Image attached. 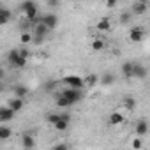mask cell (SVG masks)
<instances>
[{"label":"cell","mask_w":150,"mask_h":150,"mask_svg":"<svg viewBox=\"0 0 150 150\" xmlns=\"http://www.w3.org/2000/svg\"><path fill=\"white\" fill-rule=\"evenodd\" d=\"M20 7H21L25 18L28 20V23H34V21L39 23L41 18H37V16H39V9H37V4H35V2H32V0H27V2H23Z\"/></svg>","instance_id":"obj_1"},{"label":"cell","mask_w":150,"mask_h":150,"mask_svg":"<svg viewBox=\"0 0 150 150\" xmlns=\"http://www.w3.org/2000/svg\"><path fill=\"white\" fill-rule=\"evenodd\" d=\"M62 96L69 101V104L72 106V104H76V103H80L81 99H83V92L81 90H76V88H65V90H62Z\"/></svg>","instance_id":"obj_2"},{"label":"cell","mask_w":150,"mask_h":150,"mask_svg":"<svg viewBox=\"0 0 150 150\" xmlns=\"http://www.w3.org/2000/svg\"><path fill=\"white\" fill-rule=\"evenodd\" d=\"M9 62H11L13 67H18V69H21V67L27 65V58H23L20 55V50H11L9 51Z\"/></svg>","instance_id":"obj_3"},{"label":"cell","mask_w":150,"mask_h":150,"mask_svg":"<svg viewBox=\"0 0 150 150\" xmlns=\"http://www.w3.org/2000/svg\"><path fill=\"white\" fill-rule=\"evenodd\" d=\"M48 32H50V28H48L46 25H42L41 21L35 23V27H34V41H35L37 44H41V42L44 41V37L48 35Z\"/></svg>","instance_id":"obj_4"},{"label":"cell","mask_w":150,"mask_h":150,"mask_svg":"<svg viewBox=\"0 0 150 150\" xmlns=\"http://www.w3.org/2000/svg\"><path fill=\"white\" fill-rule=\"evenodd\" d=\"M62 81L65 85H69V88H76V90H81L85 87V80L80 78V76H65Z\"/></svg>","instance_id":"obj_5"},{"label":"cell","mask_w":150,"mask_h":150,"mask_svg":"<svg viewBox=\"0 0 150 150\" xmlns=\"http://www.w3.org/2000/svg\"><path fill=\"white\" fill-rule=\"evenodd\" d=\"M39 21H41L42 25H46L50 30L57 28V25H58V18H57V14H44V16H41Z\"/></svg>","instance_id":"obj_6"},{"label":"cell","mask_w":150,"mask_h":150,"mask_svg":"<svg viewBox=\"0 0 150 150\" xmlns=\"http://www.w3.org/2000/svg\"><path fill=\"white\" fill-rule=\"evenodd\" d=\"M143 37H145V32H143L141 27H132L129 30V41L131 42H141Z\"/></svg>","instance_id":"obj_7"},{"label":"cell","mask_w":150,"mask_h":150,"mask_svg":"<svg viewBox=\"0 0 150 150\" xmlns=\"http://www.w3.org/2000/svg\"><path fill=\"white\" fill-rule=\"evenodd\" d=\"M14 115H16V113H14V111H13L9 106L0 108V122H4V124H6V122L13 120V118H14Z\"/></svg>","instance_id":"obj_8"},{"label":"cell","mask_w":150,"mask_h":150,"mask_svg":"<svg viewBox=\"0 0 150 150\" xmlns=\"http://www.w3.org/2000/svg\"><path fill=\"white\" fill-rule=\"evenodd\" d=\"M134 131H136L138 138H143V136L148 132V122H146V120H138L136 125H134Z\"/></svg>","instance_id":"obj_9"},{"label":"cell","mask_w":150,"mask_h":150,"mask_svg":"<svg viewBox=\"0 0 150 150\" xmlns=\"http://www.w3.org/2000/svg\"><path fill=\"white\" fill-rule=\"evenodd\" d=\"M69 122H71V117H69L67 113H62V120H60V122H57L53 127H55L57 131L64 132V131H67V127H69Z\"/></svg>","instance_id":"obj_10"},{"label":"cell","mask_w":150,"mask_h":150,"mask_svg":"<svg viewBox=\"0 0 150 150\" xmlns=\"http://www.w3.org/2000/svg\"><path fill=\"white\" fill-rule=\"evenodd\" d=\"M146 9H148V4H146V2H141V0H139V2H134L132 7H131L132 14H145Z\"/></svg>","instance_id":"obj_11"},{"label":"cell","mask_w":150,"mask_h":150,"mask_svg":"<svg viewBox=\"0 0 150 150\" xmlns=\"http://www.w3.org/2000/svg\"><path fill=\"white\" fill-rule=\"evenodd\" d=\"M21 145H23L25 150H34V146H35V139H34V136H32V134H23V138H21Z\"/></svg>","instance_id":"obj_12"},{"label":"cell","mask_w":150,"mask_h":150,"mask_svg":"<svg viewBox=\"0 0 150 150\" xmlns=\"http://www.w3.org/2000/svg\"><path fill=\"white\" fill-rule=\"evenodd\" d=\"M13 92H14V97H18V99H25L28 96V88L25 85H14Z\"/></svg>","instance_id":"obj_13"},{"label":"cell","mask_w":150,"mask_h":150,"mask_svg":"<svg viewBox=\"0 0 150 150\" xmlns=\"http://www.w3.org/2000/svg\"><path fill=\"white\" fill-rule=\"evenodd\" d=\"M122 74H124L125 78H134V64L124 62L122 64Z\"/></svg>","instance_id":"obj_14"},{"label":"cell","mask_w":150,"mask_h":150,"mask_svg":"<svg viewBox=\"0 0 150 150\" xmlns=\"http://www.w3.org/2000/svg\"><path fill=\"white\" fill-rule=\"evenodd\" d=\"M146 67L145 65H139V64H134V78H139V80H145L146 78Z\"/></svg>","instance_id":"obj_15"},{"label":"cell","mask_w":150,"mask_h":150,"mask_svg":"<svg viewBox=\"0 0 150 150\" xmlns=\"http://www.w3.org/2000/svg\"><path fill=\"white\" fill-rule=\"evenodd\" d=\"M97 30H101V32H110V30H111V21H110V18H101V20L97 21Z\"/></svg>","instance_id":"obj_16"},{"label":"cell","mask_w":150,"mask_h":150,"mask_svg":"<svg viewBox=\"0 0 150 150\" xmlns=\"http://www.w3.org/2000/svg\"><path fill=\"white\" fill-rule=\"evenodd\" d=\"M110 124L115 127V125H120V124H124V115L122 113H118V111H113L111 115H110Z\"/></svg>","instance_id":"obj_17"},{"label":"cell","mask_w":150,"mask_h":150,"mask_svg":"<svg viewBox=\"0 0 150 150\" xmlns=\"http://www.w3.org/2000/svg\"><path fill=\"white\" fill-rule=\"evenodd\" d=\"M9 108H11V110H13L14 113L21 111V110H23V99H18V97L11 99V103H9Z\"/></svg>","instance_id":"obj_18"},{"label":"cell","mask_w":150,"mask_h":150,"mask_svg":"<svg viewBox=\"0 0 150 150\" xmlns=\"http://www.w3.org/2000/svg\"><path fill=\"white\" fill-rule=\"evenodd\" d=\"M99 83V78L96 76V74H88V76H85V87L87 88H92Z\"/></svg>","instance_id":"obj_19"},{"label":"cell","mask_w":150,"mask_h":150,"mask_svg":"<svg viewBox=\"0 0 150 150\" xmlns=\"http://www.w3.org/2000/svg\"><path fill=\"white\" fill-rule=\"evenodd\" d=\"M113 81H115V76H113L111 72H104L103 76H101V85H104V87L113 85Z\"/></svg>","instance_id":"obj_20"},{"label":"cell","mask_w":150,"mask_h":150,"mask_svg":"<svg viewBox=\"0 0 150 150\" xmlns=\"http://www.w3.org/2000/svg\"><path fill=\"white\" fill-rule=\"evenodd\" d=\"M9 20H11V11L0 7V25H6Z\"/></svg>","instance_id":"obj_21"},{"label":"cell","mask_w":150,"mask_h":150,"mask_svg":"<svg viewBox=\"0 0 150 150\" xmlns=\"http://www.w3.org/2000/svg\"><path fill=\"white\" fill-rule=\"evenodd\" d=\"M55 103H57V108H69L71 104H69V101L62 96V92L57 96V99H55Z\"/></svg>","instance_id":"obj_22"},{"label":"cell","mask_w":150,"mask_h":150,"mask_svg":"<svg viewBox=\"0 0 150 150\" xmlns=\"http://www.w3.org/2000/svg\"><path fill=\"white\" fill-rule=\"evenodd\" d=\"M124 106L127 108V111H132V110L136 108V99H134V97H131V96L124 97Z\"/></svg>","instance_id":"obj_23"},{"label":"cell","mask_w":150,"mask_h":150,"mask_svg":"<svg viewBox=\"0 0 150 150\" xmlns=\"http://www.w3.org/2000/svg\"><path fill=\"white\" fill-rule=\"evenodd\" d=\"M11 134H13V131L9 129V127H0V139H9L11 138Z\"/></svg>","instance_id":"obj_24"},{"label":"cell","mask_w":150,"mask_h":150,"mask_svg":"<svg viewBox=\"0 0 150 150\" xmlns=\"http://www.w3.org/2000/svg\"><path fill=\"white\" fill-rule=\"evenodd\" d=\"M62 120V113H50L48 115V122L51 124V125H55L57 122H60Z\"/></svg>","instance_id":"obj_25"},{"label":"cell","mask_w":150,"mask_h":150,"mask_svg":"<svg viewBox=\"0 0 150 150\" xmlns=\"http://www.w3.org/2000/svg\"><path fill=\"white\" fill-rule=\"evenodd\" d=\"M104 46H106V44H104L103 39H94V41H92V50H96V51H101Z\"/></svg>","instance_id":"obj_26"},{"label":"cell","mask_w":150,"mask_h":150,"mask_svg":"<svg viewBox=\"0 0 150 150\" xmlns=\"http://www.w3.org/2000/svg\"><path fill=\"white\" fill-rule=\"evenodd\" d=\"M20 39H21V42H23V44H28V42H32V41H34V35H32V34H28V32H23Z\"/></svg>","instance_id":"obj_27"},{"label":"cell","mask_w":150,"mask_h":150,"mask_svg":"<svg viewBox=\"0 0 150 150\" xmlns=\"http://www.w3.org/2000/svg\"><path fill=\"white\" fill-rule=\"evenodd\" d=\"M131 146H132L134 150H139V148L143 146V141H141V138H134V139L131 141Z\"/></svg>","instance_id":"obj_28"},{"label":"cell","mask_w":150,"mask_h":150,"mask_svg":"<svg viewBox=\"0 0 150 150\" xmlns=\"http://www.w3.org/2000/svg\"><path fill=\"white\" fill-rule=\"evenodd\" d=\"M129 21H131V14H129V13H122V14H120V23L125 25V23H129Z\"/></svg>","instance_id":"obj_29"},{"label":"cell","mask_w":150,"mask_h":150,"mask_svg":"<svg viewBox=\"0 0 150 150\" xmlns=\"http://www.w3.org/2000/svg\"><path fill=\"white\" fill-rule=\"evenodd\" d=\"M53 150H69V145L67 143H57L53 146Z\"/></svg>","instance_id":"obj_30"},{"label":"cell","mask_w":150,"mask_h":150,"mask_svg":"<svg viewBox=\"0 0 150 150\" xmlns=\"http://www.w3.org/2000/svg\"><path fill=\"white\" fill-rule=\"evenodd\" d=\"M55 87H57V81H53V80H51V81H48V83H46V90H48V92H50V90H53V88H55Z\"/></svg>","instance_id":"obj_31"},{"label":"cell","mask_w":150,"mask_h":150,"mask_svg":"<svg viewBox=\"0 0 150 150\" xmlns=\"http://www.w3.org/2000/svg\"><path fill=\"white\" fill-rule=\"evenodd\" d=\"M20 55H21L23 58H27V60H28V57H30V53H28V50H20Z\"/></svg>","instance_id":"obj_32"},{"label":"cell","mask_w":150,"mask_h":150,"mask_svg":"<svg viewBox=\"0 0 150 150\" xmlns=\"http://www.w3.org/2000/svg\"><path fill=\"white\" fill-rule=\"evenodd\" d=\"M106 7H110V9H115V7H117V2H115V0H110V2H106Z\"/></svg>","instance_id":"obj_33"},{"label":"cell","mask_w":150,"mask_h":150,"mask_svg":"<svg viewBox=\"0 0 150 150\" xmlns=\"http://www.w3.org/2000/svg\"><path fill=\"white\" fill-rule=\"evenodd\" d=\"M48 6H51V7H58L60 2H55V0H51V2H48Z\"/></svg>","instance_id":"obj_34"}]
</instances>
